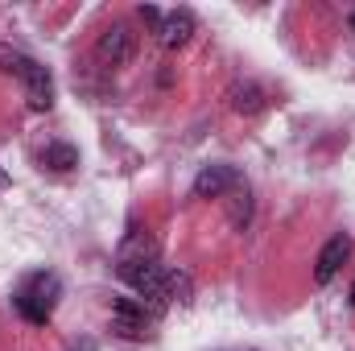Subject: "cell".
<instances>
[{
  "instance_id": "obj_12",
  "label": "cell",
  "mask_w": 355,
  "mask_h": 351,
  "mask_svg": "<svg viewBox=\"0 0 355 351\" xmlns=\"http://www.w3.org/2000/svg\"><path fill=\"white\" fill-rule=\"evenodd\" d=\"M352 29H355V12H352Z\"/></svg>"
},
{
  "instance_id": "obj_7",
  "label": "cell",
  "mask_w": 355,
  "mask_h": 351,
  "mask_svg": "<svg viewBox=\"0 0 355 351\" xmlns=\"http://www.w3.org/2000/svg\"><path fill=\"white\" fill-rule=\"evenodd\" d=\"M236 186H240V174L232 166H202L198 178H194V186H190V194L194 198H223Z\"/></svg>"
},
{
  "instance_id": "obj_1",
  "label": "cell",
  "mask_w": 355,
  "mask_h": 351,
  "mask_svg": "<svg viewBox=\"0 0 355 351\" xmlns=\"http://www.w3.org/2000/svg\"><path fill=\"white\" fill-rule=\"evenodd\" d=\"M58 298H62V277L50 273V268H37V273H29V277L17 285L12 306H17V314H21L25 323L42 327V323H50V314L58 310Z\"/></svg>"
},
{
  "instance_id": "obj_4",
  "label": "cell",
  "mask_w": 355,
  "mask_h": 351,
  "mask_svg": "<svg viewBox=\"0 0 355 351\" xmlns=\"http://www.w3.org/2000/svg\"><path fill=\"white\" fill-rule=\"evenodd\" d=\"M157 318H162V310H153L141 298H116L112 302V331L124 339H149Z\"/></svg>"
},
{
  "instance_id": "obj_2",
  "label": "cell",
  "mask_w": 355,
  "mask_h": 351,
  "mask_svg": "<svg viewBox=\"0 0 355 351\" xmlns=\"http://www.w3.org/2000/svg\"><path fill=\"white\" fill-rule=\"evenodd\" d=\"M141 21H149L162 50H182L194 37V12L190 8H153V4H145Z\"/></svg>"
},
{
  "instance_id": "obj_11",
  "label": "cell",
  "mask_w": 355,
  "mask_h": 351,
  "mask_svg": "<svg viewBox=\"0 0 355 351\" xmlns=\"http://www.w3.org/2000/svg\"><path fill=\"white\" fill-rule=\"evenodd\" d=\"M4 190H8V174H4V170H0V194H4Z\"/></svg>"
},
{
  "instance_id": "obj_8",
  "label": "cell",
  "mask_w": 355,
  "mask_h": 351,
  "mask_svg": "<svg viewBox=\"0 0 355 351\" xmlns=\"http://www.w3.org/2000/svg\"><path fill=\"white\" fill-rule=\"evenodd\" d=\"M227 103H232V112H240V116H257V112H265L268 103H272V95H268L261 83H236V87L227 91Z\"/></svg>"
},
{
  "instance_id": "obj_3",
  "label": "cell",
  "mask_w": 355,
  "mask_h": 351,
  "mask_svg": "<svg viewBox=\"0 0 355 351\" xmlns=\"http://www.w3.org/2000/svg\"><path fill=\"white\" fill-rule=\"evenodd\" d=\"M8 71L21 79V87H25V103H29L33 112H50V108H54V79H50V71H46L42 62L12 54V58H8Z\"/></svg>"
},
{
  "instance_id": "obj_13",
  "label": "cell",
  "mask_w": 355,
  "mask_h": 351,
  "mask_svg": "<svg viewBox=\"0 0 355 351\" xmlns=\"http://www.w3.org/2000/svg\"><path fill=\"white\" fill-rule=\"evenodd\" d=\"M352 302H355V289H352Z\"/></svg>"
},
{
  "instance_id": "obj_10",
  "label": "cell",
  "mask_w": 355,
  "mask_h": 351,
  "mask_svg": "<svg viewBox=\"0 0 355 351\" xmlns=\"http://www.w3.org/2000/svg\"><path fill=\"white\" fill-rule=\"evenodd\" d=\"M42 166H46V170H54V174H67V170H75V166H79V149H75V145H67V141H50V145L42 149Z\"/></svg>"
},
{
  "instance_id": "obj_5",
  "label": "cell",
  "mask_w": 355,
  "mask_h": 351,
  "mask_svg": "<svg viewBox=\"0 0 355 351\" xmlns=\"http://www.w3.org/2000/svg\"><path fill=\"white\" fill-rule=\"evenodd\" d=\"M132 54H137V33L128 25H107L95 37V58L103 67H124V62H132Z\"/></svg>"
},
{
  "instance_id": "obj_9",
  "label": "cell",
  "mask_w": 355,
  "mask_h": 351,
  "mask_svg": "<svg viewBox=\"0 0 355 351\" xmlns=\"http://www.w3.org/2000/svg\"><path fill=\"white\" fill-rule=\"evenodd\" d=\"M124 261H157V244H153V236H145V232H128L124 240H120V252H116V264Z\"/></svg>"
},
{
  "instance_id": "obj_6",
  "label": "cell",
  "mask_w": 355,
  "mask_h": 351,
  "mask_svg": "<svg viewBox=\"0 0 355 351\" xmlns=\"http://www.w3.org/2000/svg\"><path fill=\"white\" fill-rule=\"evenodd\" d=\"M347 257H352V236H331L327 244H322V252H318V261H314V281L318 285H331L335 277H339V268L347 264Z\"/></svg>"
}]
</instances>
